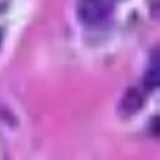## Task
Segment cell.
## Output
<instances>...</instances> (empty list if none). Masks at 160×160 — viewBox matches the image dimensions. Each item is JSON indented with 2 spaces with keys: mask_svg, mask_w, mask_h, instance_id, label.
<instances>
[{
  "mask_svg": "<svg viewBox=\"0 0 160 160\" xmlns=\"http://www.w3.org/2000/svg\"><path fill=\"white\" fill-rule=\"evenodd\" d=\"M0 42H1V34H0Z\"/></svg>",
  "mask_w": 160,
  "mask_h": 160,
  "instance_id": "obj_3",
  "label": "cell"
},
{
  "mask_svg": "<svg viewBox=\"0 0 160 160\" xmlns=\"http://www.w3.org/2000/svg\"><path fill=\"white\" fill-rule=\"evenodd\" d=\"M158 80H159V78H158V66L156 64L155 68H151V70H149L148 73H147L146 85L152 89V88H156L158 86Z\"/></svg>",
  "mask_w": 160,
  "mask_h": 160,
  "instance_id": "obj_2",
  "label": "cell"
},
{
  "mask_svg": "<svg viewBox=\"0 0 160 160\" xmlns=\"http://www.w3.org/2000/svg\"><path fill=\"white\" fill-rule=\"evenodd\" d=\"M109 11L110 6L108 0H80L78 5L80 19L89 24L104 20Z\"/></svg>",
  "mask_w": 160,
  "mask_h": 160,
  "instance_id": "obj_1",
  "label": "cell"
}]
</instances>
